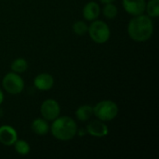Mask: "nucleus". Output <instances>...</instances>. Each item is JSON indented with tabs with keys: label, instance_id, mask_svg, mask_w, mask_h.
I'll return each mask as SVG.
<instances>
[{
	"label": "nucleus",
	"instance_id": "nucleus-11",
	"mask_svg": "<svg viewBox=\"0 0 159 159\" xmlns=\"http://www.w3.org/2000/svg\"><path fill=\"white\" fill-rule=\"evenodd\" d=\"M101 14L100 5L94 1L89 2L83 7V17L89 21L95 20L99 18Z\"/></svg>",
	"mask_w": 159,
	"mask_h": 159
},
{
	"label": "nucleus",
	"instance_id": "nucleus-8",
	"mask_svg": "<svg viewBox=\"0 0 159 159\" xmlns=\"http://www.w3.org/2000/svg\"><path fill=\"white\" fill-rule=\"evenodd\" d=\"M18 140V133L16 129L8 125L0 127V143L6 146H11Z\"/></svg>",
	"mask_w": 159,
	"mask_h": 159
},
{
	"label": "nucleus",
	"instance_id": "nucleus-6",
	"mask_svg": "<svg viewBox=\"0 0 159 159\" xmlns=\"http://www.w3.org/2000/svg\"><path fill=\"white\" fill-rule=\"evenodd\" d=\"M40 114L47 121H53L61 115V107L57 101L48 99L44 101L40 107Z\"/></svg>",
	"mask_w": 159,
	"mask_h": 159
},
{
	"label": "nucleus",
	"instance_id": "nucleus-20",
	"mask_svg": "<svg viewBox=\"0 0 159 159\" xmlns=\"http://www.w3.org/2000/svg\"><path fill=\"white\" fill-rule=\"evenodd\" d=\"M115 0H100V2H102V4H107V3H113Z\"/></svg>",
	"mask_w": 159,
	"mask_h": 159
},
{
	"label": "nucleus",
	"instance_id": "nucleus-1",
	"mask_svg": "<svg viewBox=\"0 0 159 159\" xmlns=\"http://www.w3.org/2000/svg\"><path fill=\"white\" fill-rule=\"evenodd\" d=\"M154 33V23L148 15L134 16L128 24V34L136 42H145L151 38Z\"/></svg>",
	"mask_w": 159,
	"mask_h": 159
},
{
	"label": "nucleus",
	"instance_id": "nucleus-15",
	"mask_svg": "<svg viewBox=\"0 0 159 159\" xmlns=\"http://www.w3.org/2000/svg\"><path fill=\"white\" fill-rule=\"evenodd\" d=\"M145 10L150 18H157L159 16V0H149L146 3Z\"/></svg>",
	"mask_w": 159,
	"mask_h": 159
},
{
	"label": "nucleus",
	"instance_id": "nucleus-10",
	"mask_svg": "<svg viewBox=\"0 0 159 159\" xmlns=\"http://www.w3.org/2000/svg\"><path fill=\"white\" fill-rule=\"evenodd\" d=\"M34 85L39 90H49L54 85V78L50 74L41 73L35 76L34 80Z\"/></svg>",
	"mask_w": 159,
	"mask_h": 159
},
{
	"label": "nucleus",
	"instance_id": "nucleus-18",
	"mask_svg": "<svg viewBox=\"0 0 159 159\" xmlns=\"http://www.w3.org/2000/svg\"><path fill=\"white\" fill-rule=\"evenodd\" d=\"M88 29H89L88 24L83 20L75 21L73 24V31L77 35H84L85 34L88 33Z\"/></svg>",
	"mask_w": 159,
	"mask_h": 159
},
{
	"label": "nucleus",
	"instance_id": "nucleus-14",
	"mask_svg": "<svg viewBox=\"0 0 159 159\" xmlns=\"http://www.w3.org/2000/svg\"><path fill=\"white\" fill-rule=\"evenodd\" d=\"M10 68L12 72L17 73V74H21V73H24L28 69V62L25 59L18 58L12 61Z\"/></svg>",
	"mask_w": 159,
	"mask_h": 159
},
{
	"label": "nucleus",
	"instance_id": "nucleus-12",
	"mask_svg": "<svg viewBox=\"0 0 159 159\" xmlns=\"http://www.w3.org/2000/svg\"><path fill=\"white\" fill-rule=\"evenodd\" d=\"M31 129L34 133L39 136H44L48 134L49 131V126L46 119L44 118H36L32 122Z\"/></svg>",
	"mask_w": 159,
	"mask_h": 159
},
{
	"label": "nucleus",
	"instance_id": "nucleus-19",
	"mask_svg": "<svg viewBox=\"0 0 159 159\" xmlns=\"http://www.w3.org/2000/svg\"><path fill=\"white\" fill-rule=\"evenodd\" d=\"M3 102H4V93L1 90V89H0V104H2Z\"/></svg>",
	"mask_w": 159,
	"mask_h": 159
},
{
	"label": "nucleus",
	"instance_id": "nucleus-13",
	"mask_svg": "<svg viewBox=\"0 0 159 159\" xmlns=\"http://www.w3.org/2000/svg\"><path fill=\"white\" fill-rule=\"evenodd\" d=\"M92 116H93V107L89 104L81 105L75 111V116L81 122L89 121Z\"/></svg>",
	"mask_w": 159,
	"mask_h": 159
},
{
	"label": "nucleus",
	"instance_id": "nucleus-3",
	"mask_svg": "<svg viewBox=\"0 0 159 159\" xmlns=\"http://www.w3.org/2000/svg\"><path fill=\"white\" fill-rule=\"evenodd\" d=\"M118 115L117 104L110 100H104L98 102L93 107V116L103 122L115 119Z\"/></svg>",
	"mask_w": 159,
	"mask_h": 159
},
{
	"label": "nucleus",
	"instance_id": "nucleus-4",
	"mask_svg": "<svg viewBox=\"0 0 159 159\" xmlns=\"http://www.w3.org/2000/svg\"><path fill=\"white\" fill-rule=\"evenodd\" d=\"M88 34L93 42L97 44H104L109 40L111 31L106 22L103 20H92L91 24L89 26Z\"/></svg>",
	"mask_w": 159,
	"mask_h": 159
},
{
	"label": "nucleus",
	"instance_id": "nucleus-17",
	"mask_svg": "<svg viewBox=\"0 0 159 159\" xmlns=\"http://www.w3.org/2000/svg\"><path fill=\"white\" fill-rule=\"evenodd\" d=\"M104 5L105 6H104L103 10H102L104 17L109 19V20L115 19L117 16V13H118L116 6L114 5L113 3H107V4H104Z\"/></svg>",
	"mask_w": 159,
	"mask_h": 159
},
{
	"label": "nucleus",
	"instance_id": "nucleus-7",
	"mask_svg": "<svg viewBox=\"0 0 159 159\" xmlns=\"http://www.w3.org/2000/svg\"><path fill=\"white\" fill-rule=\"evenodd\" d=\"M87 131L89 135L95 138H103L108 135V126L102 120H93L87 126Z\"/></svg>",
	"mask_w": 159,
	"mask_h": 159
},
{
	"label": "nucleus",
	"instance_id": "nucleus-5",
	"mask_svg": "<svg viewBox=\"0 0 159 159\" xmlns=\"http://www.w3.org/2000/svg\"><path fill=\"white\" fill-rule=\"evenodd\" d=\"M2 85L4 89L11 94V95H17L22 92L24 89V81L21 78V76L14 72L7 73L2 80Z\"/></svg>",
	"mask_w": 159,
	"mask_h": 159
},
{
	"label": "nucleus",
	"instance_id": "nucleus-2",
	"mask_svg": "<svg viewBox=\"0 0 159 159\" xmlns=\"http://www.w3.org/2000/svg\"><path fill=\"white\" fill-rule=\"evenodd\" d=\"M50 131L53 137L59 141H70L77 133V124L72 117L59 116L53 120Z\"/></svg>",
	"mask_w": 159,
	"mask_h": 159
},
{
	"label": "nucleus",
	"instance_id": "nucleus-16",
	"mask_svg": "<svg viewBox=\"0 0 159 159\" xmlns=\"http://www.w3.org/2000/svg\"><path fill=\"white\" fill-rule=\"evenodd\" d=\"M13 145H14L15 151L19 155H20V156H26V155H28L29 152H30V149H31L29 143L27 142L23 141V140H17Z\"/></svg>",
	"mask_w": 159,
	"mask_h": 159
},
{
	"label": "nucleus",
	"instance_id": "nucleus-9",
	"mask_svg": "<svg viewBox=\"0 0 159 159\" xmlns=\"http://www.w3.org/2000/svg\"><path fill=\"white\" fill-rule=\"evenodd\" d=\"M145 0H123V7L127 13L132 16L143 14L145 11Z\"/></svg>",
	"mask_w": 159,
	"mask_h": 159
}]
</instances>
